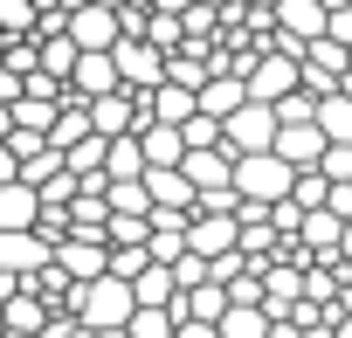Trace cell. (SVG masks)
<instances>
[{"label": "cell", "instance_id": "cell-1", "mask_svg": "<svg viewBox=\"0 0 352 338\" xmlns=\"http://www.w3.org/2000/svg\"><path fill=\"white\" fill-rule=\"evenodd\" d=\"M76 311H83V331H90V338H124V324H131V311H138V290H131V276L104 269V276L76 283Z\"/></svg>", "mask_w": 352, "mask_h": 338}, {"label": "cell", "instance_id": "cell-2", "mask_svg": "<svg viewBox=\"0 0 352 338\" xmlns=\"http://www.w3.org/2000/svg\"><path fill=\"white\" fill-rule=\"evenodd\" d=\"M290 180H297V166H290L276 145H263V152H235V194H242V201H283Z\"/></svg>", "mask_w": 352, "mask_h": 338}, {"label": "cell", "instance_id": "cell-3", "mask_svg": "<svg viewBox=\"0 0 352 338\" xmlns=\"http://www.w3.org/2000/svg\"><path fill=\"white\" fill-rule=\"evenodd\" d=\"M221 138H228L235 152H263V145H276V104H263V97L235 104V111L221 117Z\"/></svg>", "mask_w": 352, "mask_h": 338}, {"label": "cell", "instance_id": "cell-4", "mask_svg": "<svg viewBox=\"0 0 352 338\" xmlns=\"http://www.w3.org/2000/svg\"><path fill=\"white\" fill-rule=\"evenodd\" d=\"M111 56H118V76H124L131 90H152V83L166 76V49H159L152 35H118Z\"/></svg>", "mask_w": 352, "mask_h": 338}, {"label": "cell", "instance_id": "cell-5", "mask_svg": "<svg viewBox=\"0 0 352 338\" xmlns=\"http://www.w3.org/2000/svg\"><path fill=\"white\" fill-rule=\"evenodd\" d=\"M304 83V56H290V49H263L256 56V69H249V97H263V104H276L283 90H297Z\"/></svg>", "mask_w": 352, "mask_h": 338}, {"label": "cell", "instance_id": "cell-6", "mask_svg": "<svg viewBox=\"0 0 352 338\" xmlns=\"http://www.w3.org/2000/svg\"><path fill=\"white\" fill-rule=\"evenodd\" d=\"M49 256H56V242H49L42 228H0V269H14V276H35Z\"/></svg>", "mask_w": 352, "mask_h": 338}, {"label": "cell", "instance_id": "cell-7", "mask_svg": "<svg viewBox=\"0 0 352 338\" xmlns=\"http://www.w3.org/2000/svg\"><path fill=\"white\" fill-rule=\"evenodd\" d=\"M69 35L83 49H111L124 35V21H118V8H104V0H76V8H69Z\"/></svg>", "mask_w": 352, "mask_h": 338}, {"label": "cell", "instance_id": "cell-8", "mask_svg": "<svg viewBox=\"0 0 352 338\" xmlns=\"http://www.w3.org/2000/svg\"><path fill=\"white\" fill-rule=\"evenodd\" d=\"M56 262H63L76 283H90V276L111 269V242H104V235H63V242H56Z\"/></svg>", "mask_w": 352, "mask_h": 338}, {"label": "cell", "instance_id": "cell-9", "mask_svg": "<svg viewBox=\"0 0 352 338\" xmlns=\"http://www.w3.org/2000/svg\"><path fill=\"white\" fill-rule=\"evenodd\" d=\"M145 187H152V207H180V214L201 207V187L187 180V166H145Z\"/></svg>", "mask_w": 352, "mask_h": 338}, {"label": "cell", "instance_id": "cell-10", "mask_svg": "<svg viewBox=\"0 0 352 338\" xmlns=\"http://www.w3.org/2000/svg\"><path fill=\"white\" fill-rule=\"evenodd\" d=\"M324 145H331V138H324V124H318V117L276 124V152H283L290 166H318V159H324Z\"/></svg>", "mask_w": 352, "mask_h": 338}, {"label": "cell", "instance_id": "cell-11", "mask_svg": "<svg viewBox=\"0 0 352 338\" xmlns=\"http://www.w3.org/2000/svg\"><path fill=\"white\" fill-rule=\"evenodd\" d=\"M276 28L297 35V42H318L331 28V8H324V0H276Z\"/></svg>", "mask_w": 352, "mask_h": 338}, {"label": "cell", "instance_id": "cell-12", "mask_svg": "<svg viewBox=\"0 0 352 338\" xmlns=\"http://www.w3.org/2000/svg\"><path fill=\"white\" fill-rule=\"evenodd\" d=\"M42 221V187L35 180H0V228H35Z\"/></svg>", "mask_w": 352, "mask_h": 338}, {"label": "cell", "instance_id": "cell-13", "mask_svg": "<svg viewBox=\"0 0 352 338\" xmlns=\"http://www.w3.org/2000/svg\"><path fill=\"white\" fill-rule=\"evenodd\" d=\"M69 83H76L83 97H104V90H118L124 76H118V56H111V49H83L76 69H69Z\"/></svg>", "mask_w": 352, "mask_h": 338}, {"label": "cell", "instance_id": "cell-14", "mask_svg": "<svg viewBox=\"0 0 352 338\" xmlns=\"http://www.w3.org/2000/svg\"><path fill=\"white\" fill-rule=\"evenodd\" d=\"M138 138H145V159H152V166H180V159H187V131L166 124V117H145Z\"/></svg>", "mask_w": 352, "mask_h": 338}, {"label": "cell", "instance_id": "cell-15", "mask_svg": "<svg viewBox=\"0 0 352 338\" xmlns=\"http://www.w3.org/2000/svg\"><path fill=\"white\" fill-rule=\"evenodd\" d=\"M345 221H352V214H338V207L324 201V207H304V228H297V235H304V249L318 256V249H338V242H345Z\"/></svg>", "mask_w": 352, "mask_h": 338}, {"label": "cell", "instance_id": "cell-16", "mask_svg": "<svg viewBox=\"0 0 352 338\" xmlns=\"http://www.w3.org/2000/svg\"><path fill=\"white\" fill-rule=\"evenodd\" d=\"M270 331H276L270 304H228V311H221V331H214V338H270Z\"/></svg>", "mask_w": 352, "mask_h": 338}, {"label": "cell", "instance_id": "cell-17", "mask_svg": "<svg viewBox=\"0 0 352 338\" xmlns=\"http://www.w3.org/2000/svg\"><path fill=\"white\" fill-rule=\"evenodd\" d=\"M131 290H138V304H173V297H180V276H173V262H145L138 276H131Z\"/></svg>", "mask_w": 352, "mask_h": 338}, {"label": "cell", "instance_id": "cell-18", "mask_svg": "<svg viewBox=\"0 0 352 338\" xmlns=\"http://www.w3.org/2000/svg\"><path fill=\"white\" fill-rule=\"evenodd\" d=\"M28 331H49V304L35 290H14L8 297V338H28Z\"/></svg>", "mask_w": 352, "mask_h": 338}, {"label": "cell", "instance_id": "cell-19", "mask_svg": "<svg viewBox=\"0 0 352 338\" xmlns=\"http://www.w3.org/2000/svg\"><path fill=\"white\" fill-rule=\"evenodd\" d=\"M104 194H111V214H152V187H145V173H138V180H111Z\"/></svg>", "mask_w": 352, "mask_h": 338}, {"label": "cell", "instance_id": "cell-20", "mask_svg": "<svg viewBox=\"0 0 352 338\" xmlns=\"http://www.w3.org/2000/svg\"><path fill=\"white\" fill-rule=\"evenodd\" d=\"M318 124H324V138H352V97L345 90L318 97Z\"/></svg>", "mask_w": 352, "mask_h": 338}, {"label": "cell", "instance_id": "cell-21", "mask_svg": "<svg viewBox=\"0 0 352 338\" xmlns=\"http://www.w3.org/2000/svg\"><path fill=\"white\" fill-rule=\"evenodd\" d=\"M56 111H63V97H14V124H35V131H49L56 124Z\"/></svg>", "mask_w": 352, "mask_h": 338}, {"label": "cell", "instance_id": "cell-22", "mask_svg": "<svg viewBox=\"0 0 352 338\" xmlns=\"http://www.w3.org/2000/svg\"><path fill=\"white\" fill-rule=\"evenodd\" d=\"M104 242H152V214H111Z\"/></svg>", "mask_w": 352, "mask_h": 338}, {"label": "cell", "instance_id": "cell-23", "mask_svg": "<svg viewBox=\"0 0 352 338\" xmlns=\"http://www.w3.org/2000/svg\"><path fill=\"white\" fill-rule=\"evenodd\" d=\"M228 283V304H263V262L256 269H235V276H221Z\"/></svg>", "mask_w": 352, "mask_h": 338}, {"label": "cell", "instance_id": "cell-24", "mask_svg": "<svg viewBox=\"0 0 352 338\" xmlns=\"http://www.w3.org/2000/svg\"><path fill=\"white\" fill-rule=\"evenodd\" d=\"M35 0H0V28H8V35H35Z\"/></svg>", "mask_w": 352, "mask_h": 338}, {"label": "cell", "instance_id": "cell-25", "mask_svg": "<svg viewBox=\"0 0 352 338\" xmlns=\"http://www.w3.org/2000/svg\"><path fill=\"white\" fill-rule=\"evenodd\" d=\"M331 35L352 49V0H338V8H331Z\"/></svg>", "mask_w": 352, "mask_h": 338}, {"label": "cell", "instance_id": "cell-26", "mask_svg": "<svg viewBox=\"0 0 352 338\" xmlns=\"http://www.w3.org/2000/svg\"><path fill=\"white\" fill-rule=\"evenodd\" d=\"M152 8H166V14H187V8H194V0H152Z\"/></svg>", "mask_w": 352, "mask_h": 338}, {"label": "cell", "instance_id": "cell-27", "mask_svg": "<svg viewBox=\"0 0 352 338\" xmlns=\"http://www.w3.org/2000/svg\"><path fill=\"white\" fill-rule=\"evenodd\" d=\"M8 124H14V104H8V97H0V131H8Z\"/></svg>", "mask_w": 352, "mask_h": 338}, {"label": "cell", "instance_id": "cell-28", "mask_svg": "<svg viewBox=\"0 0 352 338\" xmlns=\"http://www.w3.org/2000/svg\"><path fill=\"white\" fill-rule=\"evenodd\" d=\"M338 90H345V97H352V69H345V76H338Z\"/></svg>", "mask_w": 352, "mask_h": 338}, {"label": "cell", "instance_id": "cell-29", "mask_svg": "<svg viewBox=\"0 0 352 338\" xmlns=\"http://www.w3.org/2000/svg\"><path fill=\"white\" fill-rule=\"evenodd\" d=\"M338 249H345V256H352V221H345V242H338Z\"/></svg>", "mask_w": 352, "mask_h": 338}, {"label": "cell", "instance_id": "cell-30", "mask_svg": "<svg viewBox=\"0 0 352 338\" xmlns=\"http://www.w3.org/2000/svg\"><path fill=\"white\" fill-rule=\"evenodd\" d=\"M0 338H8V304H0Z\"/></svg>", "mask_w": 352, "mask_h": 338}]
</instances>
